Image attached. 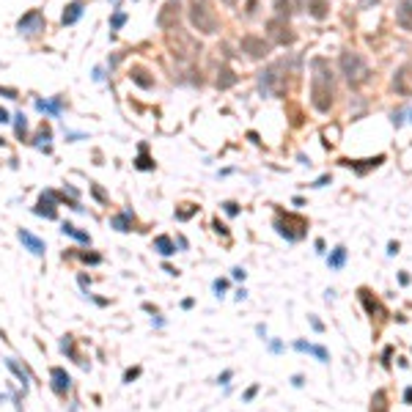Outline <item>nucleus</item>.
Masks as SVG:
<instances>
[{
	"label": "nucleus",
	"mask_w": 412,
	"mask_h": 412,
	"mask_svg": "<svg viewBox=\"0 0 412 412\" xmlns=\"http://www.w3.org/2000/svg\"><path fill=\"white\" fill-rule=\"evenodd\" d=\"M14 135H17L19 140H28V118H25V113H17V116H14Z\"/></svg>",
	"instance_id": "obj_27"
},
{
	"label": "nucleus",
	"mask_w": 412,
	"mask_h": 412,
	"mask_svg": "<svg viewBox=\"0 0 412 412\" xmlns=\"http://www.w3.org/2000/svg\"><path fill=\"white\" fill-rule=\"evenodd\" d=\"M6 365H8V371H11L14 377L22 382V390H28V382H30V377H28V371L22 368V365L17 363V360H6Z\"/></svg>",
	"instance_id": "obj_22"
},
{
	"label": "nucleus",
	"mask_w": 412,
	"mask_h": 412,
	"mask_svg": "<svg viewBox=\"0 0 412 412\" xmlns=\"http://www.w3.org/2000/svg\"><path fill=\"white\" fill-rule=\"evenodd\" d=\"M316 253H324V239H316Z\"/></svg>",
	"instance_id": "obj_54"
},
{
	"label": "nucleus",
	"mask_w": 412,
	"mask_h": 412,
	"mask_svg": "<svg viewBox=\"0 0 412 412\" xmlns=\"http://www.w3.org/2000/svg\"><path fill=\"white\" fill-rule=\"evenodd\" d=\"M360 300H363L365 311L371 313V319H374V316H377V319H385V316H388V311L382 308V302H379L377 297H371L368 288H360Z\"/></svg>",
	"instance_id": "obj_13"
},
{
	"label": "nucleus",
	"mask_w": 412,
	"mask_h": 412,
	"mask_svg": "<svg viewBox=\"0 0 412 412\" xmlns=\"http://www.w3.org/2000/svg\"><path fill=\"white\" fill-rule=\"evenodd\" d=\"M308 319H311V327H313V330H316V333H324V324H322V322H319V319H316V316H308Z\"/></svg>",
	"instance_id": "obj_42"
},
{
	"label": "nucleus",
	"mask_w": 412,
	"mask_h": 412,
	"mask_svg": "<svg viewBox=\"0 0 412 412\" xmlns=\"http://www.w3.org/2000/svg\"><path fill=\"white\" fill-rule=\"evenodd\" d=\"M36 107L41 113H50V116H58L64 110V99H55V102H44V99H36Z\"/></svg>",
	"instance_id": "obj_25"
},
{
	"label": "nucleus",
	"mask_w": 412,
	"mask_h": 412,
	"mask_svg": "<svg viewBox=\"0 0 412 412\" xmlns=\"http://www.w3.org/2000/svg\"><path fill=\"white\" fill-rule=\"evenodd\" d=\"M0 146H6V140H3V137H0Z\"/></svg>",
	"instance_id": "obj_57"
},
{
	"label": "nucleus",
	"mask_w": 412,
	"mask_h": 412,
	"mask_svg": "<svg viewBox=\"0 0 412 412\" xmlns=\"http://www.w3.org/2000/svg\"><path fill=\"white\" fill-rule=\"evenodd\" d=\"M212 288H214V294H217V297H223L225 288H228V280H225V277H217V280L212 283Z\"/></svg>",
	"instance_id": "obj_34"
},
{
	"label": "nucleus",
	"mask_w": 412,
	"mask_h": 412,
	"mask_svg": "<svg viewBox=\"0 0 412 412\" xmlns=\"http://www.w3.org/2000/svg\"><path fill=\"white\" fill-rule=\"evenodd\" d=\"M44 25H47V19H44V11H41V8H30L28 14H22V17H19L17 28H19V33L36 36V33H41V30H44Z\"/></svg>",
	"instance_id": "obj_8"
},
{
	"label": "nucleus",
	"mask_w": 412,
	"mask_h": 412,
	"mask_svg": "<svg viewBox=\"0 0 412 412\" xmlns=\"http://www.w3.org/2000/svg\"><path fill=\"white\" fill-rule=\"evenodd\" d=\"M404 404H412V388L404 390Z\"/></svg>",
	"instance_id": "obj_49"
},
{
	"label": "nucleus",
	"mask_w": 412,
	"mask_h": 412,
	"mask_svg": "<svg viewBox=\"0 0 412 412\" xmlns=\"http://www.w3.org/2000/svg\"><path fill=\"white\" fill-rule=\"evenodd\" d=\"M313 69L316 74L311 77V102L319 113H327L333 107V71L324 58L313 61Z\"/></svg>",
	"instance_id": "obj_1"
},
{
	"label": "nucleus",
	"mask_w": 412,
	"mask_h": 412,
	"mask_svg": "<svg viewBox=\"0 0 412 412\" xmlns=\"http://www.w3.org/2000/svg\"><path fill=\"white\" fill-rule=\"evenodd\" d=\"M393 91L401 96H412V64H404L393 74Z\"/></svg>",
	"instance_id": "obj_9"
},
{
	"label": "nucleus",
	"mask_w": 412,
	"mask_h": 412,
	"mask_svg": "<svg viewBox=\"0 0 412 412\" xmlns=\"http://www.w3.org/2000/svg\"><path fill=\"white\" fill-rule=\"evenodd\" d=\"M256 333H259L261 338H267V327H264V324H259V327H256Z\"/></svg>",
	"instance_id": "obj_52"
},
{
	"label": "nucleus",
	"mask_w": 412,
	"mask_h": 412,
	"mask_svg": "<svg viewBox=\"0 0 412 412\" xmlns=\"http://www.w3.org/2000/svg\"><path fill=\"white\" fill-rule=\"evenodd\" d=\"M168 44H171L173 55H179V58H182V61H190L195 53H198V47H195L193 36H190L187 30H182V28H173V30H168Z\"/></svg>",
	"instance_id": "obj_5"
},
{
	"label": "nucleus",
	"mask_w": 412,
	"mask_h": 412,
	"mask_svg": "<svg viewBox=\"0 0 412 412\" xmlns=\"http://www.w3.org/2000/svg\"><path fill=\"white\" fill-rule=\"evenodd\" d=\"M137 377H140V368H137V365H135V368H127V371H124V382H127V385H132Z\"/></svg>",
	"instance_id": "obj_36"
},
{
	"label": "nucleus",
	"mask_w": 412,
	"mask_h": 412,
	"mask_svg": "<svg viewBox=\"0 0 412 412\" xmlns=\"http://www.w3.org/2000/svg\"><path fill=\"white\" fill-rule=\"evenodd\" d=\"M110 225H113L116 231H121V234H130V231H135V214H132V212L113 214V217H110Z\"/></svg>",
	"instance_id": "obj_16"
},
{
	"label": "nucleus",
	"mask_w": 412,
	"mask_h": 412,
	"mask_svg": "<svg viewBox=\"0 0 412 412\" xmlns=\"http://www.w3.org/2000/svg\"><path fill=\"white\" fill-rule=\"evenodd\" d=\"M267 30H270L272 41H277V44H291V41H294V33H291L288 22L286 19H280V17L270 19V22H267Z\"/></svg>",
	"instance_id": "obj_10"
},
{
	"label": "nucleus",
	"mask_w": 412,
	"mask_h": 412,
	"mask_svg": "<svg viewBox=\"0 0 412 412\" xmlns=\"http://www.w3.org/2000/svg\"><path fill=\"white\" fill-rule=\"evenodd\" d=\"M256 393H259V385H250V388L245 390V396H242V401H245V404H247V401H253Z\"/></svg>",
	"instance_id": "obj_39"
},
{
	"label": "nucleus",
	"mask_w": 412,
	"mask_h": 412,
	"mask_svg": "<svg viewBox=\"0 0 412 412\" xmlns=\"http://www.w3.org/2000/svg\"><path fill=\"white\" fill-rule=\"evenodd\" d=\"M82 6H85V0H71L64 8V14H61V25H74L82 17Z\"/></svg>",
	"instance_id": "obj_17"
},
{
	"label": "nucleus",
	"mask_w": 412,
	"mask_h": 412,
	"mask_svg": "<svg viewBox=\"0 0 412 412\" xmlns=\"http://www.w3.org/2000/svg\"><path fill=\"white\" fill-rule=\"evenodd\" d=\"M91 195H94V198L99 201V204H110V198H107V193H105V190H102L96 182H91Z\"/></svg>",
	"instance_id": "obj_32"
},
{
	"label": "nucleus",
	"mask_w": 412,
	"mask_h": 412,
	"mask_svg": "<svg viewBox=\"0 0 412 412\" xmlns=\"http://www.w3.org/2000/svg\"><path fill=\"white\" fill-rule=\"evenodd\" d=\"M291 385H294V388H302V377H300V374H294V377H291Z\"/></svg>",
	"instance_id": "obj_47"
},
{
	"label": "nucleus",
	"mask_w": 412,
	"mask_h": 412,
	"mask_svg": "<svg viewBox=\"0 0 412 412\" xmlns=\"http://www.w3.org/2000/svg\"><path fill=\"white\" fill-rule=\"evenodd\" d=\"M162 270H165V272H168V275H179V270H173V267H171V264H162Z\"/></svg>",
	"instance_id": "obj_50"
},
{
	"label": "nucleus",
	"mask_w": 412,
	"mask_h": 412,
	"mask_svg": "<svg viewBox=\"0 0 412 412\" xmlns=\"http://www.w3.org/2000/svg\"><path fill=\"white\" fill-rule=\"evenodd\" d=\"M308 11L316 19H324L327 17V0H308Z\"/></svg>",
	"instance_id": "obj_29"
},
{
	"label": "nucleus",
	"mask_w": 412,
	"mask_h": 412,
	"mask_svg": "<svg viewBox=\"0 0 412 412\" xmlns=\"http://www.w3.org/2000/svg\"><path fill=\"white\" fill-rule=\"evenodd\" d=\"M399 283H401V286H410V275H407V272H401V275H399Z\"/></svg>",
	"instance_id": "obj_46"
},
{
	"label": "nucleus",
	"mask_w": 412,
	"mask_h": 412,
	"mask_svg": "<svg viewBox=\"0 0 412 412\" xmlns=\"http://www.w3.org/2000/svg\"><path fill=\"white\" fill-rule=\"evenodd\" d=\"M239 50L247 55V58H253V61H264L267 55H270L272 44L264 39V36L247 33V36H242V41H239Z\"/></svg>",
	"instance_id": "obj_6"
},
{
	"label": "nucleus",
	"mask_w": 412,
	"mask_h": 412,
	"mask_svg": "<svg viewBox=\"0 0 412 412\" xmlns=\"http://www.w3.org/2000/svg\"><path fill=\"white\" fill-rule=\"evenodd\" d=\"M396 25L401 30H410L412 33V0H401L399 8H396Z\"/></svg>",
	"instance_id": "obj_14"
},
{
	"label": "nucleus",
	"mask_w": 412,
	"mask_h": 412,
	"mask_svg": "<svg viewBox=\"0 0 412 412\" xmlns=\"http://www.w3.org/2000/svg\"><path fill=\"white\" fill-rule=\"evenodd\" d=\"M82 264H102V256L99 253H80Z\"/></svg>",
	"instance_id": "obj_35"
},
{
	"label": "nucleus",
	"mask_w": 412,
	"mask_h": 412,
	"mask_svg": "<svg viewBox=\"0 0 412 412\" xmlns=\"http://www.w3.org/2000/svg\"><path fill=\"white\" fill-rule=\"evenodd\" d=\"M399 242H390V245H388V256H396V253H399Z\"/></svg>",
	"instance_id": "obj_45"
},
{
	"label": "nucleus",
	"mask_w": 412,
	"mask_h": 412,
	"mask_svg": "<svg viewBox=\"0 0 412 412\" xmlns=\"http://www.w3.org/2000/svg\"><path fill=\"white\" fill-rule=\"evenodd\" d=\"M190 25L204 36H212L220 30V19L209 0H193L190 3Z\"/></svg>",
	"instance_id": "obj_2"
},
{
	"label": "nucleus",
	"mask_w": 412,
	"mask_h": 412,
	"mask_svg": "<svg viewBox=\"0 0 412 412\" xmlns=\"http://www.w3.org/2000/svg\"><path fill=\"white\" fill-rule=\"evenodd\" d=\"M17 239L22 242V247H25V250H30L33 256H44V253H47V245H44V239H39L36 234H30L28 228H19V231H17Z\"/></svg>",
	"instance_id": "obj_11"
},
{
	"label": "nucleus",
	"mask_w": 412,
	"mask_h": 412,
	"mask_svg": "<svg viewBox=\"0 0 412 412\" xmlns=\"http://www.w3.org/2000/svg\"><path fill=\"white\" fill-rule=\"evenodd\" d=\"M231 377H234V371H231V368H225L223 374L217 377V385H228V382H231Z\"/></svg>",
	"instance_id": "obj_40"
},
{
	"label": "nucleus",
	"mask_w": 412,
	"mask_h": 412,
	"mask_svg": "<svg viewBox=\"0 0 412 412\" xmlns=\"http://www.w3.org/2000/svg\"><path fill=\"white\" fill-rule=\"evenodd\" d=\"M294 349L297 352H308L319 360V363H330V352L324 346H316V343H305V341H294Z\"/></svg>",
	"instance_id": "obj_18"
},
{
	"label": "nucleus",
	"mask_w": 412,
	"mask_h": 412,
	"mask_svg": "<svg viewBox=\"0 0 412 412\" xmlns=\"http://www.w3.org/2000/svg\"><path fill=\"white\" fill-rule=\"evenodd\" d=\"M61 349H64L71 360H77V349H74V338H71V336H66L64 341H61ZM77 363H80V360H77Z\"/></svg>",
	"instance_id": "obj_31"
},
{
	"label": "nucleus",
	"mask_w": 412,
	"mask_h": 412,
	"mask_svg": "<svg viewBox=\"0 0 412 412\" xmlns=\"http://www.w3.org/2000/svg\"><path fill=\"white\" fill-rule=\"evenodd\" d=\"M124 22H127V14H124V11L113 14V17H110V30H118V28H124Z\"/></svg>",
	"instance_id": "obj_33"
},
{
	"label": "nucleus",
	"mask_w": 412,
	"mask_h": 412,
	"mask_svg": "<svg viewBox=\"0 0 412 412\" xmlns=\"http://www.w3.org/2000/svg\"><path fill=\"white\" fill-rule=\"evenodd\" d=\"M151 247H154V250H157L159 256H165V259H168V256H173V253H176V242H173V239H171V236H168V234H159V236H154Z\"/></svg>",
	"instance_id": "obj_19"
},
{
	"label": "nucleus",
	"mask_w": 412,
	"mask_h": 412,
	"mask_svg": "<svg viewBox=\"0 0 412 412\" xmlns=\"http://www.w3.org/2000/svg\"><path fill=\"white\" fill-rule=\"evenodd\" d=\"M223 212L231 214V217H236V214H239V204H236V201H225V204H223Z\"/></svg>",
	"instance_id": "obj_37"
},
{
	"label": "nucleus",
	"mask_w": 412,
	"mask_h": 412,
	"mask_svg": "<svg viewBox=\"0 0 412 412\" xmlns=\"http://www.w3.org/2000/svg\"><path fill=\"white\" fill-rule=\"evenodd\" d=\"M212 225H214V231H217V234H223V236L228 234V228H225V223H220V220H214Z\"/></svg>",
	"instance_id": "obj_43"
},
{
	"label": "nucleus",
	"mask_w": 412,
	"mask_h": 412,
	"mask_svg": "<svg viewBox=\"0 0 412 412\" xmlns=\"http://www.w3.org/2000/svg\"><path fill=\"white\" fill-rule=\"evenodd\" d=\"M338 66H341V74L346 77V82L352 85V88L363 85V82L371 77V69H368V64H365V58L360 53H354V50H343Z\"/></svg>",
	"instance_id": "obj_3"
},
{
	"label": "nucleus",
	"mask_w": 412,
	"mask_h": 412,
	"mask_svg": "<svg viewBox=\"0 0 412 412\" xmlns=\"http://www.w3.org/2000/svg\"><path fill=\"white\" fill-rule=\"evenodd\" d=\"M135 168L137 171H154V168H157V162L146 154V146H140V154L135 157Z\"/></svg>",
	"instance_id": "obj_26"
},
{
	"label": "nucleus",
	"mask_w": 412,
	"mask_h": 412,
	"mask_svg": "<svg viewBox=\"0 0 412 412\" xmlns=\"http://www.w3.org/2000/svg\"><path fill=\"white\" fill-rule=\"evenodd\" d=\"M50 379H53V390L58 396H66L71 390V377L66 374V368H61V365H53V368H50Z\"/></svg>",
	"instance_id": "obj_12"
},
{
	"label": "nucleus",
	"mask_w": 412,
	"mask_h": 412,
	"mask_svg": "<svg viewBox=\"0 0 412 412\" xmlns=\"http://www.w3.org/2000/svg\"><path fill=\"white\" fill-rule=\"evenodd\" d=\"M179 19H182V3L179 0H168L157 14V28L173 30V28H179Z\"/></svg>",
	"instance_id": "obj_7"
},
{
	"label": "nucleus",
	"mask_w": 412,
	"mask_h": 412,
	"mask_svg": "<svg viewBox=\"0 0 412 412\" xmlns=\"http://www.w3.org/2000/svg\"><path fill=\"white\" fill-rule=\"evenodd\" d=\"M236 82V74L228 69V66H223V69L217 71V88H231Z\"/></svg>",
	"instance_id": "obj_28"
},
{
	"label": "nucleus",
	"mask_w": 412,
	"mask_h": 412,
	"mask_svg": "<svg viewBox=\"0 0 412 412\" xmlns=\"http://www.w3.org/2000/svg\"><path fill=\"white\" fill-rule=\"evenodd\" d=\"M195 214H198V204H179V206H176V212H173V217L184 223V220L195 217Z\"/></svg>",
	"instance_id": "obj_24"
},
{
	"label": "nucleus",
	"mask_w": 412,
	"mask_h": 412,
	"mask_svg": "<svg viewBox=\"0 0 412 412\" xmlns=\"http://www.w3.org/2000/svg\"><path fill=\"white\" fill-rule=\"evenodd\" d=\"M275 11L280 19H288V14H291V0H275Z\"/></svg>",
	"instance_id": "obj_30"
},
{
	"label": "nucleus",
	"mask_w": 412,
	"mask_h": 412,
	"mask_svg": "<svg viewBox=\"0 0 412 412\" xmlns=\"http://www.w3.org/2000/svg\"><path fill=\"white\" fill-rule=\"evenodd\" d=\"M50 140H53V127H50L47 121H41L39 135H36V143H39V146H44V151H50Z\"/></svg>",
	"instance_id": "obj_23"
},
{
	"label": "nucleus",
	"mask_w": 412,
	"mask_h": 412,
	"mask_svg": "<svg viewBox=\"0 0 412 412\" xmlns=\"http://www.w3.org/2000/svg\"><path fill=\"white\" fill-rule=\"evenodd\" d=\"M270 349H272V352H280V349H283V343H280V341H272V346H270Z\"/></svg>",
	"instance_id": "obj_53"
},
{
	"label": "nucleus",
	"mask_w": 412,
	"mask_h": 412,
	"mask_svg": "<svg viewBox=\"0 0 412 412\" xmlns=\"http://www.w3.org/2000/svg\"><path fill=\"white\" fill-rule=\"evenodd\" d=\"M61 231H64L66 236H71V239L82 242V245H91V234H88V231H80L74 223H64V225H61Z\"/></svg>",
	"instance_id": "obj_21"
},
{
	"label": "nucleus",
	"mask_w": 412,
	"mask_h": 412,
	"mask_svg": "<svg viewBox=\"0 0 412 412\" xmlns=\"http://www.w3.org/2000/svg\"><path fill=\"white\" fill-rule=\"evenodd\" d=\"M346 256H349V250L343 245H338L336 250H333V253H330V259H327V267L330 270H343V264H346Z\"/></svg>",
	"instance_id": "obj_20"
},
{
	"label": "nucleus",
	"mask_w": 412,
	"mask_h": 412,
	"mask_svg": "<svg viewBox=\"0 0 412 412\" xmlns=\"http://www.w3.org/2000/svg\"><path fill=\"white\" fill-rule=\"evenodd\" d=\"M11 121V116H8V110L6 107H0V124H8Z\"/></svg>",
	"instance_id": "obj_44"
},
{
	"label": "nucleus",
	"mask_w": 412,
	"mask_h": 412,
	"mask_svg": "<svg viewBox=\"0 0 412 412\" xmlns=\"http://www.w3.org/2000/svg\"><path fill=\"white\" fill-rule=\"evenodd\" d=\"M0 96H6V99H19V91L11 88V85H0Z\"/></svg>",
	"instance_id": "obj_38"
},
{
	"label": "nucleus",
	"mask_w": 412,
	"mask_h": 412,
	"mask_svg": "<svg viewBox=\"0 0 412 412\" xmlns=\"http://www.w3.org/2000/svg\"><path fill=\"white\" fill-rule=\"evenodd\" d=\"M371 3H379V0H360V6H363V8H365V6H371Z\"/></svg>",
	"instance_id": "obj_55"
},
{
	"label": "nucleus",
	"mask_w": 412,
	"mask_h": 412,
	"mask_svg": "<svg viewBox=\"0 0 412 412\" xmlns=\"http://www.w3.org/2000/svg\"><path fill=\"white\" fill-rule=\"evenodd\" d=\"M234 297H236V300H245L247 291H245V288H236V294H234Z\"/></svg>",
	"instance_id": "obj_51"
},
{
	"label": "nucleus",
	"mask_w": 412,
	"mask_h": 412,
	"mask_svg": "<svg viewBox=\"0 0 412 412\" xmlns=\"http://www.w3.org/2000/svg\"><path fill=\"white\" fill-rule=\"evenodd\" d=\"M324 184H330V176H322V179H316V184H313V187H324Z\"/></svg>",
	"instance_id": "obj_48"
},
{
	"label": "nucleus",
	"mask_w": 412,
	"mask_h": 412,
	"mask_svg": "<svg viewBox=\"0 0 412 412\" xmlns=\"http://www.w3.org/2000/svg\"><path fill=\"white\" fill-rule=\"evenodd\" d=\"M245 275L247 272L242 270V267H234V270H231V277H234V280H245Z\"/></svg>",
	"instance_id": "obj_41"
},
{
	"label": "nucleus",
	"mask_w": 412,
	"mask_h": 412,
	"mask_svg": "<svg viewBox=\"0 0 412 412\" xmlns=\"http://www.w3.org/2000/svg\"><path fill=\"white\" fill-rule=\"evenodd\" d=\"M130 80L135 82V85H140V88H154V74L146 69V66H132L130 69Z\"/></svg>",
	"instance_id": "obj_15"
},
{
	"label": "nucleus",
	"mask_w": 412,
	"mask_h": 412,
	"mask_svg": "<svg viewBox=\"0 0 412 412\" xmlns=\"http://www.w3.org/2000/svg\"><path fill=\"white\" fill-rule=\"evenodd\" d=\"M223 3H225V6L231 8V6H236V3H239V0H223Z\"/></svg>",
	"instance_id": "obj_56"
},
{
	"label": "nucleus",
	"mask_w": 412,
	"mask_h": 412,
	"mask_svg": "<svg viewBox=\"0 0 412 412\" xmlns=\"http://www.w3.org/2000/svg\"><path fill=\"white\" fill-rule=\"evenodd\" d=\"M275 231L280 236H286L288 242H300L308 234V220L300 217V214H291V212H277Z\"/></svg>",
	"instance_id": "obj_4"
}]
</instances>
